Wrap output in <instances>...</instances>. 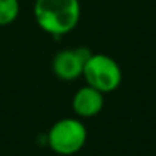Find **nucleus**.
Returning <instances> with one entry per match:
<instances>
[{"mask_svg": "<svg viewBox=\"0 0 156 156\" xmlns=\"http://www.w3.org/2000/svg\"><path fill=\"white\" fill-rule=\"evenodd\" d=\"M105 103L103 93H100L99 90L87 85L80 90H77V93L73 97V109L79 117L83 118H90L97 115Z\"/></svg>", "mask_w": 156, "mask_h": 156, "instance_id": "39448f33", "label": "nucleus"}, {"mask_svg": "<svg viewBox=\"0 0 156 156\" xmlns=\"http://www.w3.org/2000/svg\"><path fill=\"white\" fill-rule=\"evenodd\" d=\"M83 77L90 87L99 90L100 93H111L117 90L121 83V68L108 55H91L83 67Z\"/></svg>", "mask_w": 156, "mask_h": 156, "instance_id": "7ed1b4c3", "label": "nucleus"}, {"mask_svg": "<svg viewBox=\"0 0 156 156\" xmlns=\"http://www.w3.org/2000/svg\"><path fill=\"white\" fill-rule=\"evenodd\" d=\"M49 146L58 155H74L87 141V127L76 118H62L55 123L47 135Z\"/></svg>", "mask_w": 156, "mask_h": 156, "instance_id": "f03ea898", "label": "nucleus"}, {"mask_svg": "<svg viewBox=\"0 0 156 156\" xmlns=\"http://www.w3.org/2000/svg\"><path fill=\"white\" fill-rule=\"evenodd\" d=\"M90 56V50L83 47L56 53L53 58V73L62 80H74L83 73L85 62Z\"/></svg>", "mask_w": 156, "mask_h": 156, "instance_id": "20e7f679", "label": "nucleus"}, {"mask_svg": "<svg viewBox=\"0 0 156 156\" xmlns=\"http://www.w3.org/2000/svg\"><path fill=\"white\" fill-rule=\"evenodd\" d=\"M34 15L38 26L55 37L68 34L80 18L79 0H37Z\"/></svg>", "mask_w": 156, "mask_h": 156, "instance_id": "f257e3e1", "label": "nucleus"}, {"mask_svg": "<svg viewBox=\"0 0 156 156\" xmlns=\"http://www.w3.org/2000/svg\"><path fill=\"white\" fill-rule=\"evenodd\" d=\"M20 12L18 0H0V26L14 23Z\"/></svg>", "mask_w": 156, "mask_h": 156, "instance_id": "423d86ee", "label": "nucleus"}]
</instances>
